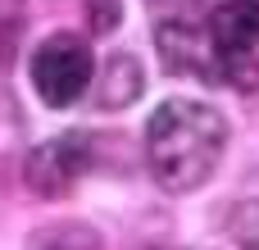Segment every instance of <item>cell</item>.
Here are the masks:
<instances>
[{
  "mask_svg": "<svg viewBox=\"0 0 259 250\" xmlns=\"http://www.w3.org/2000/svg\"><path fill=\"white\" fill-rule=\"evenodd\" d=\"M228 146V118L205 100H164L146 128V159L164 191L182 196L214 178Z\"/></svg>",
  "mask_w": 259,
  "mask_h": 250,
  "instance_id": "1",
  "label": "cell"
},
{
  "mask_svg": "<svg viewBox=\"0 0 259 250\" xmlns=\"http://www.w3.org/2000/svg\"><path fill=\"white\" fill-rule=\"evenodd\" d=\"M96 59L87 50V41H77L73 32H55L36 46L32 55V87L41 96V105L50 109H68L82 100V91L91 87Z\"/></svg>",
  "mask_w": 259,
  "mask_h": 250,
  "instance_id": "2",
  "label": "cell"
},
{
  "mask_svg": "<svg viewBox=\"0 0 259 250\" xmlns=\"http://www.w3.org/2000/svg\"><path fill=\"white\" fill-rule=\"evenodd\" d=\"M87 169V141L82 137H55L41 150L27 155V187L41 196H64Z\"/></svg>",
  "mask_w": 259,
  "mask_h": 250,
  "instance_id": "3",
  "label": "cell"
},
{
  "mask_svg": "<svg viewBox=\"0 0 259 250\" xmlns=\"http://www.w3.org/2000/svg\"><path fill=\"white\" fill-rule=\"evenodd\" d=\"M209 41L223 55H250L259 46V0H223L209 18Z\"/></svg>",
  "mask_w": 259,
  "mask_h": 250,
  "instance_id": "4",
  "label": "cell"
},
{
  "mask_svg": "<svg viewBox=\"0 0 259 250\" xmlns=\"http://www.w3.org/2000/svg\"><path fill=\"white\" fill-rule=\"evenodd\" d=\"M232 237L241 250H259V200H246L232 214Z\"/></svg>",
  "mask_w": 259,
  "mask_h": 250,
  "instance_id": "5",
  "label": "cell"
}]
</instances>
